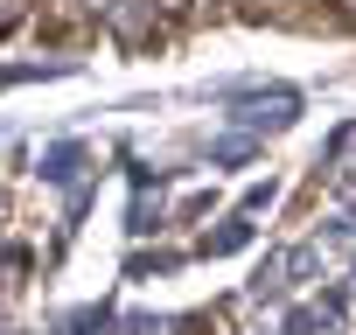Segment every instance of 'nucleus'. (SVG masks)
<instances>
[{
    "mask_svg": "<svg viewBox=\"0 0 356 335\" xmlns=\"http://www.w3.org/2000/svg\"><path fill=\"white\" fill-rule=\"evenodd\" d=\"M293 112H300V98H293V91H273V98L238 105L231 119H238V126H252V133H259V126H266V133H280V126H293Z\"/></svg>",
    "mask_w": 356,
    "mask_h": 335,
    "instance_id": "nucleus-1",
    "label": "nucleus"
},
{
    "mask_svg": "<svg viewBox=\"0 0 356 335\" xmlns=\"http://www.w3.org/2000/svg\"><path fill=\"white\" fill-rule=\"evenodd\" d=\"M22 15H29V0H0V35H8V28H15Z\"/></svg>",
    "mask_w": 356,
    "mask_h": 335,
    "instance_id": "nucleus-2",
    "label": "nucleus"
}]
</instances>
